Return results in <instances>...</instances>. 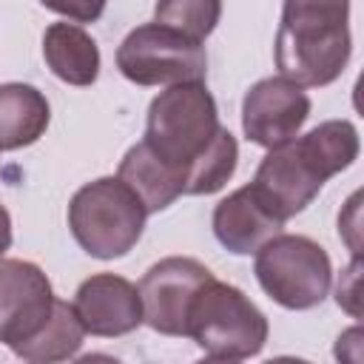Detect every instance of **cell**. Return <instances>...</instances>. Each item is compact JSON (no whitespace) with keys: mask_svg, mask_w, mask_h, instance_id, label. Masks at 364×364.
Instances as JSON below:
<instances>
[{"mask_svg":"<svg viewBox=\"0 0 364 364\" xmlns=\"http://www.w3.org/2000/svg\"><path fill=\"white\" fill-rule=\"evenodd\" d=\"M48 276L26 259H0V341L14 353L31 341L54 310Z\"/></svg>","mask_w":364,"mask_h":364,"instance_id":"obj_9","label":"cell"},{"mask_svg":"<svg viewBox=\"0 0 364 364\" xmlns=\"http://www.w3.org/2000/svg\"><path fill=\"white\" fill-rule=\"evenodd\" d=\"M219 111L216 100L205 82H179L159 91L148 105L145 139L142 145L171 171L185 179L196 159L213 145L219 136Z\"/></svg>","mask_w":364,"mask_h":364,"instance_id":"obj_3","label":"cell"},{"mask_svg":"<svg viewBox=\"0 0 364 364\" xmlns=\"http://www.w3.org/2000/svg\"><path fill=\"white\" fill-rule=\"evenodd\" d=\"M270 324L267 316L236 287L219 279L205 282L188 310V333L208 355L250 358L262 353Z\"/></svg>","mask_w":364,"mask_h":364,"instance_id":"obj_5","label":"cell"},{"mask_svg":"<svg viewBox=\"0 0 364 364\" xmlns=\"http://www.w3.org/2000/svg\"><path fill=\"white\" fill-rule=\"evenodd\" d=\"M51 11H60V14H68V17H80V20H91L102 11V6H48Z\"/></svg>","mask_w":364,"mask_h":364,"instance_id":"obj_20","label":"cell"},{"mask_svg":"<svg viewBox=\"0 0 364 364\" xmlns=\"http://www.w3.org/2000/svg\"><path fill=\"white\" fill-rule=\"evenodd\" d=\"M222 6L216 0H171V3H156L154 9V23L168 26L191 40H205L216 23H219Z\"/></svg>","mask_w":364,"mask_h":364,"instance_id":"obj_18","label":"cell"},{"mask_svg":"<svg viewBox=\"0 0 364 364\" xmlns=\"http://www.w3.org/2000/svg\"><path fill=\"white\" fill-rule=\"evenodd\" d=\"M210 225H213V236L219 239V245L236 256L256 253L264 242L279 236L284 228V222L276 219L262 205V199L253 193L250 185H242L239 191L225 196L213 208Z\"/></svg>","mask_w":364,"mask_h":364,"instance_id":"obj_12","label":"cell"},{"mask_svg":"<svg viewBox=\"0 0 364 364\" xmlns=\"http://www.w3.org/2000/svg\"><path fill=\"white\" fill-rule=\"evenodd\" d=\"M51 122V108L43 91L28 82L0 85V151L34 145Z\"/></svg>","mask_w":364,"mask_h":364,"instance_id":"obj_14","label":"cell"},{"mask_svg":"<svg viewBox=\"0 0 364 364\" xmlns=\"http://www.w3.org/2000/svg\"><path fill=\"white\" fill-rule=\"evenodd\" d=\"M264 364H310V361L296 358V355H276V358H270V361H264Z\"/></svg>","mask_w":364,"mask_h":364,"instance_id":"obj_24","label":"cell"},{"mask_svg":"<svg viewBox=\"0 0 364 364\" xmlns=\"http://www.w3.org/2000/svg\"><path fill=\"white\" fill-rule=\"evenodd\" d=\"M358 347H361V338L350 347L353 353H347V350H344V344H341V341H336V358H338V364H358Z\"/></svg>","mask_w":364,"mask_h":364,"instance_id":"obj_22","label":"cell"},{"mask_svg":"<svg viewBox=\"0 0 364 364\" xmlns=\"http://www.w3.org/2000/svg\"><path fill=\"white\" fill-rule=\"evenodd\" d=\"M145 208L117 176L82 185L68 202V228L77 245L94 259L125 256L145 230Z\"/></svg>","mask_w":364,"mask_h":364,"instance_id":"obj_4","label":"cell"},{"mask_svg":"<svg viewBox=\"0 0 364 364\" xmlns=\"http://www.w3.org/2000/svg\"><path fill=\"white\" fill-rule=\"evenodd\" d=\"M358 270H361V262H358V256H353V264L347 267V273H341L338 287H336V301L341 307H347L355 318H358V304H355V299H358Z\"/></svg>","mask_w":364,"mask_h":364,"instance_id":"obj_19","label":"cell"},{"mask_svg":"<svg viewBox=\"0 0 364 364\" xmlns=\"http://www.w3.org/2000/svg\"><path fill=\"white\" fill-rule=\"evenodd\" d=\"M347 3H284L276 31V68L299 88H321L341 77L350 63Z\"/></svg>","mask_w":364,"mask_h":364,"instance_id":"obj_2","label":"cell"},{"mask_svg":"<svg viewBox=\"0 0 364 364\" xmlns=\"http://www.w3.org/2000/svg\"><path fill=\"white\" fill-rule=\"evenodd\" d=\"M117 179L125 182L136 199L142 202L145 213H159L182 196V176L162 165L142 142L131 145L119 162Z\"/></svg>","mask_w":364,"mask_h":364,"instance_id":"obj_15","label":"cell"},{"mask_svg":"<svg viewBox=\"0 0 364 364\" xmlns=\"http://www.w3.org/2000/svg\"><path fill=\"white\" fill-rule=\"evenodd\" d=\"M213 273L191 256H168L145 270L139 279L142 321L162 336L188 333V310L196 290L210 282Z\"/></svg>","mask_w":364,"mask_h":364,"instance_id":"obj_8","label":"cell"},{"mask_svg":"<svg viewBox=\"0 0 364 364\" xmlns=\"http://www.w3.org/2000/svg\"><path fill=\"white\" fill-rule=\"evenodd\" d=\"M253 273L262 290L287 310H310L324 301L333 267L327 250L301 233H279L256 250Z\"/></svg>","mask_w":364,"mask_h":364,"instance_id":"obj_6","label":"cell"},{"mask_svg":"<svg viewBox=\"0 0 364 364\" xmlns=\"http://www.w3.org/2000/svg\"><path fill=\"white\" fill-rule=\"evenodd\" d=\"M310 117V97L304 88L264 77L245 91L242 100V131L250 142L273 151L293 142Z\"/></svg>","mask_w":364,"mask_h":364,"instance_id":"obj_10","label":"cell"},{"mask_svg":"<svg viewBox=\"0 0 364 364\" xmlns=\"http://www.w3.org/2000/svg\"><path fill=\"white\" fill-rule=\"evenodd\" d=\"M11 247V216H9V210L0 205V259H3V253Z\"/></svg>","mask_w":364,"mask_h":364,"instance_id":"obj_21","label":"cell"},{"mask_svg":"<svg viewBox=\"0 0 364 364\" xmlns=\"http://www.w3.org/2000/svg\"><path fill=\"white\" fill-rule=\"evenodd\" d=\"M71 364H122V361L114 358V355H108V353H85V355H80Z\"/></svg>","mask_w":364,"mask_h":364,"instance_id":"obj_23","label":"cell"},{"mask_svg":"<svg viewBox=\"0 0 364 364\" xmlns=\"http://www.w3.org/2000/svg\"><path fill=\"white\" fill-rule=\"evenodd\" d=\"M236 159H239L236 136L228 128H222L219 136L213 139V145L191 168V173L185 179V196H208V193H216L219 188H225V182L236 171Z\"/></svg>","mask_w":364,"mask_h":364,"instance_id":"obj_17","label":"cell"},{"mask_svg":"<svg viewBox=\"0 0 364 364\" xmlns=\"http://www.w3.org/2000/svg\"><path fill=\"white\" fill-rule=\"evenodd\" d=\"M358 156V131L350 119H327L296 136L293 142L267 151L259 162L253 193L282 222L301 213L324 188V182L347 171Z\"/></svg>","mask_w":364,"mask_h":364,"instance_id":"obj_1","label":"cell"},{"mask_svg":"<svg viewBox=\"0 0 364 364\" xmlns=\"http://www.w3.org/2000/svg\"><path fill=\"white\" fill-rule=\"evenodd\" d=\"M196 364H239L236 358H216V355H208V358H202V361H196Z\"/></svg>","mask_w":364,"mask_h":364,"instance_id":"obj_25","label":"cell"},{"mask_svg":"<svg viewBox=\"0 0 364 364\" xmlns=\"http://www.w3.org/2000/svg\"><path fill=\"white\" fill-rule=\"evenodd\" d=\"M80 324L91 336H125L142 324V301L134 282L117 273H94L85 279L71 301Z\"/></svg>","mask_w":364,"mask_h":364,"instance_id":"obj_11","label":"cell"},{"mask_svg":"<svg viewBox=\"0 0 364 364\" xmlns=\"http://www.w3.org/2000/svg\"><path fill=\"white\" fill-rule=\"evenodd\" d=\"M43 57L51 74L68 85H91L100 77V48L94 37L71 20H60L46 28Z\"/></svg>","mask_w":364,"mask_h":364,"instance_id":"obj_13","label":"cell"},{"mask_svg":"<svg viewBox=\"0 0 364 364\" xmlns=\"http://www.w3.org/2000/svg\"><path fill=\"white\" fill-rule=\"evenodd\" d=\"M117 68L136 85L171 88L179 82H205L208 54L199 40H191L159 23H142L119 43Z\"/></svg>","mask_w":364,"mask_h":364,"instance_id":"obj_7","label":"cell"},{"mask_svg":"<svg viewBox=\"0 0 364 364\" xmlns=\"http://www.w3.org/2000/svg\"><path fill=\"white\" fill-rule=\"evenodd\" d=\"M82 338H85V330H82L74 307L68 301L57 299L46 327L31 341L17 347L14 355H20L28 364H63L82 347Z\"/></svg>","mask_w":364,"mask_h":364,"instance_id":"obj_16","label":"cell"}]
</instances>
